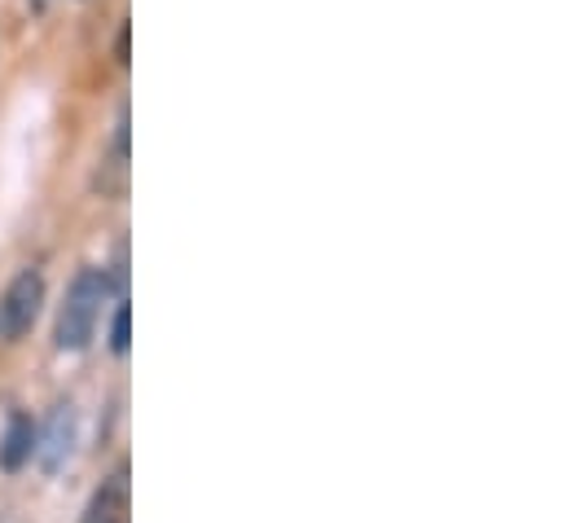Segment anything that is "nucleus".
I'll use <instances>...</instances> for the list:
<instances>
[{
    "mask_svg": "<svg viewBox=\"0 0 567 523\" xmlns=\"http://www.w3.org/2000/svg\"><path fill=\"white\" fill-rule=\"evenodd\" d=\"M111 299V277L106 268H80L71 290H66V304L58 308V326H53V343L62 352H84L93 343V330H97V317H102V304Z\"/></svg>",
    "mask_w": 567,
    "mask_h": 523,
    "instance_id": "obj_1",
    "label": "nucleus"
},
{
    "mask_svg": "<svg viewBox=\"0 0 567 523\" xmlns=\"http://www.w3.org/2000/svg\"><path fill=\"white\" fill-rule=\"evenodd\" d=\"M40 304H44V277L35 268H22L0 295V339H9V343L22 339L35 326Z\"/></svg>",
    "mask_w": 567,
    "mask_h": 523,
    "instance_id": "obj_2",
    "label": "nucleus"
},
{
    "mask_svg": "<svg viewBox=\"0 0 567 523\" xmlns=\"http://www.w3.org/2000/svg\"><path fill=\"white\" fill-rule=\"evenodd\" d=\"M71 444H75V404H58L53 413H49V422H44V431L35 427V462H40V471H62V462H66V453H71Z\"/></svg>",
    "mask_w": 567,
    "mask_h": 523,
    "instance_id": "obj_3",
    "label": "nucleus"
},
{
    "mask_svg": "<svg viewBox=\"0 0 567 523\" xmlns=\"http://www.w3.org/2000/svg\"><path fill=\"white\" fill-rule=\"evenodd\" d=\"M93 189H97L102 198H124V194H128V115H120V129H115L111 150L97 158Z\"/></svg>",
    "mask_w": 567,
    "mask_h": 523,
    "instance_id": "obj_4",
    "label": "nucleus"
},
{
    "mask_svg": "<svg viewBox=\"0 0 567 523\" xmlns=\"http://www.w3.org/2000/svg\"><path fill=\"white\" fill-rule=\"evenodd\" d=\"M31 453H35V422H31V413H13L0 435V471L4 475L22 471L31 462Z\"/></svg>",
    "mask_w": 567,
    "mask_h": 523,
    "instance_id": "obj_5",
    "label": "nucleus"
},
{
    "mask_svg": "<svg viewBox=\"0 0 567 523\" xmlns=\"http://www.w3.org/2000/svg\"><path fill=\"white\" fill-rule=\"evenodd\" d=\"M84 523H128V466H115V475L97 489Z\"/></svg>",
    "mask_w": 567,
    "mask_h": 523,
    "instance_id": "obj_6",
    "label": "nucleus"
},
{
    "mask_svg": "<svg viewBox=\"0 0 567 523\" xmlns=\"http://www.w3.org/2000/svg\"><path fill=\"white\" fill-rule=\"evenodd\" d=\"M128 348H133V312H128V304H120L115 308V321H111V352L124 357Z\"/></svg>",
    "mask_w": 567,
    "mask_h": 523,
    "instance_id": "obj_7",
    "label": "nucleus"
},
{
    "mask_svg": "<svg viewBox=\"0 0 567 523\" xmlns=\"http://www.w3.org/2000/svg\"><path fill=\"white\" fill-rule=\"evenodd\" d=\"M115 58H120V66H128V22L120 27V40H115Z\"/></svg>",
    "mask_w": 567,
    "mask_h": 523,
    "instance_id": "obj_8",
    "label": "nucleus"
}]
</instances>
